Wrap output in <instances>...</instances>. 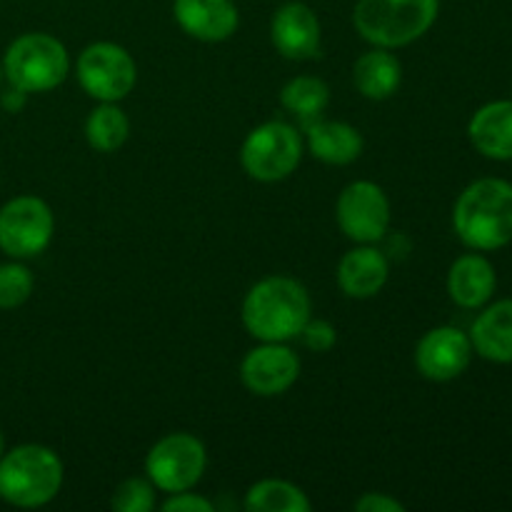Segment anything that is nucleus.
<instances>
[{
  "mask_svg": "<svg viewBox=\"0 0 512 512\" xmlns=\"http://www.w3.org/2000/svg\"><path fill=\"white\" fill-rule=\"evenodd\" d=\"M245 330L260 343H290L313 318V300L300 280L270 275L248 290L240 308Z\"/></svg>",
  "mask_w": 512,
  "mask_h": 512,
  "instance_id": "nucleus-1",
  "label": "nucleus"
},
{
  "mask_svg": "<svg viewBox=\"0 0 512 512\" xmlns=\"http://www.w3.org/2000/svg\"><path fill=\"white\" fill-rule=\"evenodd\" d=\"M453 228L458 238L478 253L512 243V185L500 178L470 183L455 200Z\"/></svg>",
  "mask_w": 512,
  "mask_h": 512,
  "instance_id": "nucleus-2",
  "label": "nucleus"
},
{
  "mask_svg": "<svg viewBox=\"0 0 512 512\" xmlns=\"http://www.w3.org/2000/svg\"><path fill=\"white\" fill-rule=\"evenodd\" d=\"M63 460L45 445L25 443L0 458V500L15 508H43L63 488Z\"/></svg>",
  "mask_w": 512,
  "mask_h": 512,
  "instance_id": "nucleus-3",
  "label": "nucleus"
},
{
  "mask_svg": "<svg viewBox=\"0 0 512 512\" xmlns=\"http://www.w3.org/2000/svg\"><path fill=\"white\" fill-rule=\"evenodd\" d=\"M440 0H358L353 25L375 48H405L435 25Z\"/></svg>",
  "mask_w": 512,
  "mask_h": 512,
  "instance_id": "nucleus-4",
  "label": "nucleus"
},
{
  "mask_svg": "<svg viewBox=\"0 0 512 512\" xmlns=\"http://www.w3.org/2000/svg\"><path fill=\"white\" fill-rule=\"evenodd\" d=\"M70 73L68 48L48 33H25L8 45L3 75L25 93H48L65 83Z\"/></svg>",
  "mask_w": 512,
  "mask_h": 512,
  "instance_id": "nucleus-5",
  "label": "nucleus"
},
{
  "mask_svg": "<svg viewBox=\"0 0 512 512\" xmlns=\"http://www.w3.org/2000/svg\"><path fill=\"white\" fill-rule=\"evenodd\" d=\"M305 140L283 120H268L250 130L240 148V165L258 183H280L298 170Z\"/></svg>",
  "mask_w": 512,
  "mask_h": 512,
  "instance_id": "nucleus-6",
  "label": "nucleus"
},
{
  "mask_svg": "<svg viewBox=\"0 0 512 512\" xmlns=\"http://www.w3.org/2000/svg\"><path fill=\"white\" fill-rule=\"evenodd\" d=\"M75 75L85 93L98 103H120L138 83V65L133 55L118 43L98 40L83 48L75 60Z\"/></svg>",
  "mask_w": 512,
  "mask_h": 512,
  "instance_id": "nucleus-7",
  "label": "nucleus"
},
{
  "mask_svg": "<svg viewBox=\"0 0 512 512\" xmlns=\"http://www.w3.org/2000/svg\"><path fill=\"white\" fill-rule=\"evenodd\" d=\"M208 468L205 445L190 433H168L145 455V478L165 495L193 490Z\"/></svg>",
  "mask_w": 512,
  "mask_h": 512,
  "instance_id": "nucleus-8",
  "label": "nucleus"
},
{
  "mask_svg": "<svg viewBox=\"0 0 512 512\" xmlns=\"http://www.w3.org/2000/svg\"><path fill=\"white\" fill-rule=\"evenodd\" d=\"M53 235L55 215L38 195H18L0 208V250L10 258H38Z\"/></svg>",
  "mask_w": 512,
  "mask_h": 512,
  "instance_id": "nucleus-9",
  "label": "nucleus"
},
{
  "mask_svg": "<svg viewBox=\"0 0 512 512\" xmlns=\"http://www.w3.org/2000/svg\"><path fill=\"white\" fill-rule=\"evenodd\" d=\"M335 223L355 245H375L390 228V200L373 180L345 185L335 203Z\"/></svg>",
  "mask_w": 512,
  "mask_h": 512,
  "instance_id": "nucleus-10",
  "label": "nucleus"
},
{
  "mask_svg": "<svg viewBox=\"0 0 512 512\" xmlns=\"http://www.w3.org/2000/svg\"><path fill=\"white\" fill-rule=\"evenodd\" d=\"M473 353L468 333L453 325H440L428 330L415 345V368L425 380L450 383L468 370Z\"/></svg>",
  "mask_w": 512,
  "mask_h": 512,
  "instance_id": "nucleus-11",
  "label": "nucleus"
},
{
  "mask_svg": "<svg viewBox=\"0 0 512 512\" xmlns=\"http://www.w3.org/2000/svg\"><path fill=\"white\" fill-rule=\"evenodd\" d=\"M298 378L300 358L285 343H260L240 363V380L258 398L288 393Z\"/></svg>",
  "mask_w": 512,
  "mask_h": 512,
  "instance_id": "nucleus-12",
  "label": "nucleus"
},
{
  "mask_svg": "<svg viewBox=\"0 0 512 512\" xmlns=\"http://www.w3.org/2000/svg\"><path fill=\"white\" fill-rule=\"evenodd\" d=\"M270 40L285 60L300 63V60L318 58L320 45H323L318 15L310 5L298 3V0L280 5L270 20Z\"/></svg>",
  "mask_w": 512,
  "mask_h": 512,
  "instance_id": "nucleus-13",
  "label": "nucleus"
},
{
  "mask_svg": "<svg viewBox=\"0 0 512 512\" xmlns=\"http://www.w3.org/2000/svg\"><path fill=\"white\" fill-rule=\"evenodd\" d=\"M173 15L183 33L200 43H223L240 25L233 0H175Z\"/></svg>",
  "mask_w": 512,
  "mask_h": 512,
  "instance_id": "nucleus-14",
  "label": "nucleus"
},
{
  "mask_svg": "<svg viewBox=\"0 0 512 512\" xmlns=\"http://www.w3.org/2000/svg\"><path fill=\"white\" fill-rule=\"evenodd\" d=\"M338 288L353 300L375 298L390 278V263L375 245H355L338 263Z\"/></svg>",
  "mask_w": 512,
  "mask_h": 512,
  "instance_id": "nucleus-15",
  "label": "nucleus"
},
{
  "mask_svg": "<svg viewBox=\"0 0 512 512\" xmlns=\"http://www.w3.org/2000/svg\"><path fill=\"white\" fill-rule=\"evenodd\" d=\"M498 275L493 263L480 253H465L450 265L448 270V295L455 305L465 310H478L490 303Z\"/></svg>",
  "mask_w": 512,
  "mask_h": 512,
  "instance_id": "nucleus-16",
  "label": "nucleus"
},
{
  "mask_svg": "<svg viewBox=\"0 0 512 512\" xmlns=\"http://www.w3.org/2000/svg\"><path fill=\"white\" fill-rule=\"evenodd\" d=\"M305 145L325 165H350L363 155L365 140L355 125L343 120H315L308 125Z\"/></svg>",
  "mask_w": 512,
  "mask_h": 512,
  "instance_id": "nucleus-17",
  "label": "nucleus"
},
{
  "mask_svg": "<svg viewBox=\"0 0 512 512\" xmlns=\"http://www.w3.org/2000/svg\"><path fill=\"white\" fill-rule=\"evenodd\" d=\"M473 148L490 160H512V100H493L470 118Z\"/></svg>",
  "mask_w": 512,
  "mask_h": 512,
  "instance_id": "nucleus-18",
  "label": "nucleus"
},
{
  "mask_svg": "<svg viewBox=\"0 0 512 512\" xmlns=\"http://www.w3.org/2000/svg\"><path fill=\"white\" fill-rule=\"evenodd\" d=\"M470 343L490 363H512V298L488 305L470 328Z\"/></svg>",
  "mask_w": 512,
  "mask_h": 512,
  "instance_id": "nucleus-19",
  "label": "nucleus"
},
{
  "mask_svg": "<svg viewBox=\"0 0 512 512\" xmlns=\"http://www.w3.org/2000/svg\"><path fill=\"white\" fill-rule=\"evenodd\" d=\"M403 83V65L388 48H375L360 55L353 65V85L363 98L388 100Z\"/></svg>",
  "mask_w": 512,
  "mask_h": 512,
  "instance_id": "nucleus-20",
  "label": "nucleus"
},
{
  "mask_svg": "<svg viewBox=\"0 0 512 512\" xmlns=\"http://www.w3.org/2000/svg\"><path fill=\"white\" fill-rule=\"evenodd\" d=\"M243 505L248 512H310L313 508L303 488L278 478L258 480L250 485Z\"/></svg>",
  "mask_w": 512,
  "mask_h": 512,
  "instance_id": "nucleus-21",
  "label": "nucleus"
},
{
  "mask_svg": "<svg viewBox=\"0 0 512 512\" xmlns=\"http://www.w3.org/2000/svg\"><path fill=\"white\" fill-rule=\"evenodd\" d=\"M130 138V118L118 103H100L85 120V140L98 153H115Z\"/></svg>",
  "mask_w": 512,
  "mask_h": 512,
  "instance_id": "nucleus-22",
  "label": "nucleus"
},
{
  "mask_svg": "<svg viewBox=\"0 0 512 512\" xmlns=\"http://www.w3.org/2000/svg\"><path fill=\"white\" fill-rule=\"evenodd\" d=\"M280 105L290 115L313 120L330 105V88L325 85V80L315 78V75H298V78L288 80L283 85V90H280Z\"/></svg>",
  "mask_w": 512,
  "mask_h": 512,
  "instance_id": "nucleus-23",
  "label": "nucleus"
},
{
  "mask_svg": "<svg viewBox=\"0 0 512 512\" xmlns=\"http://www.w3.org/2000/svg\"><path fill=\"white\" fill-rule=\"evenodd\" d=\"M35 278L23 263L0 265V310H15L33 295Z\"/></svg>",
  "mask_w": 512,
  "mask_h": 512,
  "instance_id": "nucleus-24",
  "label": "nucleus"
},
{
  "mask_svg": "<svg viewBox=\"0 0 512 512\" xmlns=\"http://www.w3.org/2000/svg\"><path fill=\"white\" fill-rule=\"evenodd\" d=\"M115 512H150L155 508V485L148 478H128L110 498Z\"/></svg>",
  "mask_w": 512,
  "mask_h": 512,
  "instance_id": "nucleus-25",
  "label": "nucleus"
},
{
  "mask_svg": "<svg viewBox=\"0 0 512 512\" xmlns=\"http://www.w3.org/2000/svg\"><path fill=\"white\" fill-rule=\"evenodd\" d=\"M300 338H303L305 348H310L313 353H328V350L338 343V330H335V325L328 323V320L310 318L308 323H305Z\"/></svg>",
  "mask_w": 512,
  "mask_h": 512,
  "instance_id": "nucleus-26",
  "label": "nucleus"
},
{
  "mask_svg": "<svg viewBox=\"0 0 512 512\" xmlns=\"http://www.w3.org/2000/svg\"><path fill=\"white\" fill-rule=\"evenodd\" d=\"M160 508L165 512H213L215 505L208 498H203V495L183 490V493L168 495V500Z\"/></svg>",
  "mask_w": 512,
  "mask_h": 512,
  "instance_id": "nucleus-27",
  "label": "nucleus"
},
{
  "mask_svg": "<svg viewBox=\"0 0 512 512\" xmlns=\"http://www.w3.org/2000/svg\"><path fill=\"white\" fill-rule=\"evenodd\" d=\"M353 508L358 512H405V505L388 493H365Z\"/></svg>",
  "mask_w": 512,
  "mask_h": 512,
  "instance_id": "nucleus-28",
  "label": "nucleus"
},
{
  "mask_svg": "<svg viewBox=\"0 0 512 512\" xmlns=\"http://www.w3.org/2000/svg\"><path fill=\"white\" fill-rule=\"evenodd\" d=\"M25 100H28V93L15 85H10L3 95H0V105L5 108V113H20L25 108Z\"/></svg>",
  "mask_w": 512,
  "mask_h": 512,
  "instance_id": "nucleus-29",
  "label": "nucleus"
},
{
  "mask_svg": "<svg viewBox=\"0 0 512 512\" xmlns=\"http://www.w3.org/2000/svg\"><path fill=\"white\" fill-rule=\"evenodd\" d=\"M5 453V443H3V433H0V458H3Z\"/></svg>",
  "mask_w": 512,
  "mask_h": 512,
  "instance_id": "nucleus-30",
  "label": "nucleus"
},
{
  "mask_svg": "<svg viewBox=\"0 0 512 512\" xmlns=\"http://www.w3.org/2000/svg\"><path fill=\"white\" fill-rule=\"evenodd\" d=\"M3 78H5V75H3V63H0V83H3Z\"/></svg>",
  "mask_w": 512,
  "mask_h": 512,
  "instance_id": "nucleus-31",
  "label": "nucleus"
}]
</instances>
